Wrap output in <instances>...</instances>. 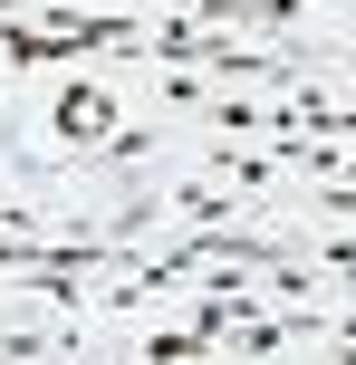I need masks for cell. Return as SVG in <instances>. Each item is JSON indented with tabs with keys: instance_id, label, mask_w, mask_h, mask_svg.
<instances>
[{
	"instance_id": "1",
	"label": "cell",
	"mask_w": 356,
	"mask_h": 365,
	"mask_svg": "<svg viewBox=\"0 0 356 365\" xmlns=\"http://www.w3.org/2000/svg\"><path fill=\"white\" fill-rule=\"evenodd\" d=\"M39 125H49L58 164H87V154L116 135V106H106V87H96V77H58V96H49V115H39Z\"/></svg>"
},
{
	"instance_id": "2",
	"label": "cell",
	"mask_w": 356,
	"mask_h": 365,
	"mask_svg": "<svg viewBox=\"0 0 356 365\" xmlns=\"http://www.w3.org/2000/svg\"><path fill=\"white\" fill-rule=\"evenodd\" d=\"M231 212H241V192H231L222 173H203V182H173V221H193V231H222Z\"/></svg>"
},
{
	"instance_id": "3",
	"label": "cell",
	"mask_w": 356,
	"mask_h": 365,
	"mask_svg": "<svg viewBox=\"0 0 356 365\" xmlns=\"http://www.w3.org/2000/svg\"><path fill=\"white\" fill-rule=\"evenodd\" d=\"M145 356H164V365H173V356H212V346H203L193 327H145Z\"/></svg>"
},
{
	"instance_id": "4",
	"label": "cell",
	"mask_w": 356,
	"mask_h": 365,
	"mask_svg": "<svg viewBox=\"0 0 356 365\" xmlns=\"http://www.w3.org/2000/svg\"><path fill=\"white\" fill-rule=\"evenodd\" d=\"M0 19H29V0H0Z\"/></svg>"
}]
</instances>
